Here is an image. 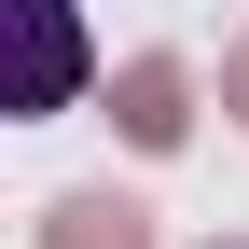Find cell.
Segmentation results:
<instances>
[{
    "mask_svg": "<svg viewBox=\"0 0 249 249\" xmlns=\"http://www.w3.org/2000/svg\"><path fill=\"white\" fill-rule=\"evenodd\" d=\"M42 249H152V235H139V208H124V194H70V208L42 222Z\"/></svg>",
    "mask_w": 249,
    "mask_h": 249,
    "instance_id": "cell-3",
    "label": "cell"
},
{
    "mask_svg": "<svg viewBox=\"0 0 249 249\" xmlns=\"http://www.w3.org/2000/svg\"><path fill=\"white\" fill-rule=\"evenodd\" d=\"M14 14V111H70L83 97V28L70 0H0Z\"/></svg>",
    "mask_w": 249,
    "mask_h": 249,
    "instance_id": "cell-1",
    "label": "cell"
},
{
    "mask_svg": "<svg viewBox=\"0 0 249 249\" xmlns=\"http://www.w3.org/2000/svg\"><path fill=\"white\" fill-rule=\"evenodd\" d=\"M222 249H249V235H222Z\"/></svg>",
    "mask_w": 249,
    "mask_h": 249,
    "instance_id": "cell-5",
    "label": "cell"
},
{
    "mask_svg": "<svg viewBox=\"0 0 249 249\" xmlns=\"http://www.w3.org/2000/svg\"><path fill=\"white\" fill-rule=\"evenodd\" d=\"M111 124L139 152H180V124H194V83L166 70V55H124V83H111Z\"/></svg>",
    "mask_w": 249,
    "mask_h": 249,
    "instance_id": "cell-2",
    "label": "cell"
},
{
    "mask_svg": "<svg viewBox=\"0 0 249 249\" xmlns=\"http://www.w3.org/2000/svg\"><path fill=\"white\" fill-rule=\"evenodd\" d=\"M222 111H249V42H235V70H222Z\"/></svg>",
    "mask_w": 249,
    "mask_h": 249,
    "instance_id": "cell-4",
    "label": "cell"
}]
</instances>
